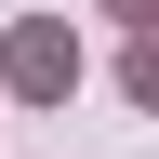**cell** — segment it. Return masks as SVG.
Listing matches in <instances>:
<instances>
[{"mask_svg": "<svg viewBox=\"0 0 159 159\" xmlns=\"http://www.w3.org/2000/svg\"><path fill=\"white\" fill-rule=\"evenodd\" d=\"M106 13H159V0H106Z\"/></svg>", "mask_w": 159, "mask_h": 159, "instance_id": "cell-3", "label": "cell"}, {"mask_svg": "<svg viewBox=\"0 0 159 159\" xmlns=\"http://www.w3.org/2000/svg\"><path fill=\"white\" fill-rule=\"evenodd\" d=\"M119 93H133V106H159V40H133V66H119Z\"/></svg>", "mask_w": 159, "mask_h": 159, "instance_id": "cell-2", "label": "cell"}, {"mask_svg": "<svg viewBox=\"0 0 159 159\" xmlns=\"http://www.w3.org/2000/svg\"><path fill=\"white\" fill-rule=\"evenodd\" d=\"M0 80H13L27 106H53V93L80 80V40H66V27H13V53H0Z\"/></svg>", "mask_w": 159, "mask_h": 159, "instance_id": "cell-1", "label": "cell"}]
</instances>
